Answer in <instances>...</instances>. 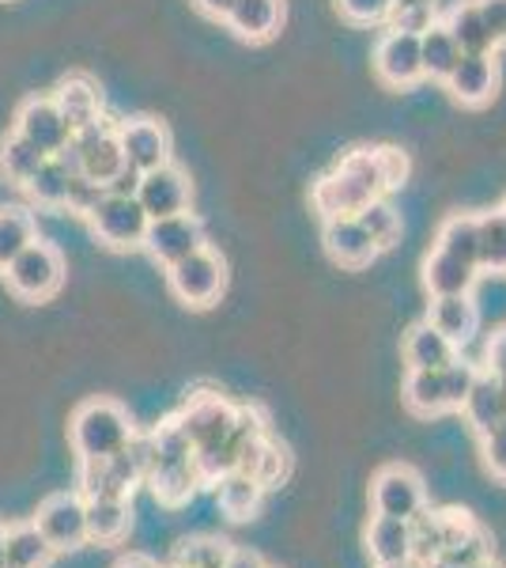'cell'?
<instances>
[{
	"instance_id": "obj_1",
	"label": "cell",
	"mask_w": 506,
	"mask_h": 568,
	"mask_svg": "<svg viewBox=\"0 0 506 568\" xmlns=\"http://www.w3.org/2000/svg\"><path fill=\"white\" fill-rule=\"evenodd\" d=\"M382 194H385V182H382L379 155H374V149H359L352 155H344L340 168L329 171L314 186V209L321 213V220L355 216L359 209H366Z\"/></svg>"
},
{
	"instance_id": "obj_2",
	"label": "cell",
	"mask_w": 506,
	"mask_h": 568,
	"mask_svg": "<svg viewBox=\"0 0 506 568\" xmlns=\"http://www.w3.org/2000/svg\"><path fill=\"white\" fill-rule=\"evenodd\" d=\"M69 436H72V447H76L80 463L87 459H110L114 452H122L133 436V420L117 402L110 398H91L84 406L72 414V425H69Z\"/></svg>"
},
{
	"instance_id": "obj_3",
	"label": "cell",
	"mask_w": 506,
	"mask_h": 568,
	"mask_svg": "<svg viewBox=\"0 0 506 568\" xmlns=\"http://www.w3.org/2000/svg\"><path fill=\"white\" fill-rule=\"evenodd\" d=\"M61 160L69 163L76 175H84L87 182L106 190L110 182L125 171V155H122V144H117V125L95 122V125H87V130L72 133Z\"/></svg>"
},
{
	"instance_id": "obj_4",
	"label": "cell",
	"mask_w": 506,
	"mask_h": 568,
	"mask_svg": "<svg viewBox=\"0 0 506 568\" xmlns=\"http://www.w3.org/2000/svg\"><path fill=\"white\" fill-rule=\"evenodd\" d=\"M0 273H4L8 288H12L20 300H27V304H42V300H50L53 292L61 288L64 258L53 243L34 240V243H27Z\"/></svg>"
},
{
	"instance_id": "obj_5",
	"label": "cell",
	"mask_w": 506,
	"mask_h": 568,
	"mask_svg": "<svg viewBox=\"0 0 506 568\" xmlns=\"http://www.w3.org/2000/svg\"><path fill=\"white\" fill-rule=\"evenodd\" d=\"M167 284L174 300H182L186 307H211L227 284V265L216 251L200 246L189 258L167 265Z\"/></svg>"
},
{
	"instance_id": "obj_6",
	"label": "cell",
	"mask_w": 506,
	"mask_h": 568,
	"mask_svg": "<svg viewBox=\"0 0 506 568\" xmlns=\"http://www.w3.org/2000/svg\"><path fill=\"white\" fill-rule=\"evenodd\" d=\"M87 220H91L95 235L110 246V251H133V246H144L148 213H144L136 197L103 194L95 201V209L87 213Z\"/></svg>"
},
{
	"instance_id": "obj_7",
	"label": "cell",
	"mask_w": 506,
	"mask_h": 568,
	"mask_svg": "<svg viewBox=\"0 0 506 568\" xmlns=\"http://www.w3.org/2000/svg\"><path fill=\"white\" fill-rule=\"evenodd\" d=\"M371 500H374V516L416 519L427 508V489H423V478L412 466L393 463L379 470V478L371 485Z\"/></svg>"
},
{
	"instance_id": "obj_8",
	"label": "cell",
	"mask_w": 506,
	"mask_h": 568,
	"mask_svg": "<svg viewBox=\"0 0 506 568\" xmlns=\"http://www.w3.org/2000/svg\"><path fill=\"white\" fill-rule=\"evenodd\" d=\"M39 535L50 542L53 554L64 549H80L87 542V516H84V497L76 493H53L39 504V516H34Z\"/></svg>"
},
{
	"instance_id": "obj_9",
	"label": "cell",
	"mask_w": 506,
	"mask_h": 568,
	"mask_svg": "<svg viewBox=\"0 0 506 568\" xmlns=\"http://www.w3.org/2000/svg\"><path fill=\"white\" fill-rule=\"evenodd\" d=\"M200 246H208L205 243V224H200L193 213L148 220V232H144V251H148L159 265H174V262L189 258V254L200 251Z\"/></svg>"
},
{
	"instance_id": "obj_10",
	"label": "cell",
	"mask_w": 506,
	"mask_h": 568,
	"mask_svg": "<svg viewBox=\"0 0 506 568\" xmlns=\"http://www.w3.org/2000/svg\"><path fill=\"white\" fill-rule=\"evenodd\" d=\"M235 414L238 409L227 398H219V394H197V398H189L186 406H182V414L174 417V425L186 433L193 452H200V447L219 444V439L231 433Z\"/></svg>"
},
{
	"instance_id": "obj_11",
	"label": "cell",
	"mask_w": 506,
	"mask_h": 568,
	"mask_svg": "<svg viewBox=\"0 0 506 568\" xmlns=\"http://www.w3.org/2000/svg\"><path fill=\"white\" fill-rule=\"evenodd\" d=\"M16 133L27 136L39 152L45 155H61L64 144L72 141V125L64 122V114L58 110V103L50 99H23L20 110H16Z\"/></svg>"
},
{
	"instance_id": "obj_12",
	"label": "cell",
	"mask_w": 506,
	"mask_h": 568,
	"mask_svg": "<svg viewBox=\"0 0 506 568\" xmlns=\"http://www.w3.org/2000/svg\"><path fill=\"white\" fill-rule=\"evenodd\" d=\"M189 197H193V190H189L186 171L174 168V163L144 171L141 186H136V201H141V209L148 213V220L189 213Z\"/></svg>"
},
{
	"instance_id": "obj_13",
	"label": "cell",
	"mask_w": 506,
	"mask_h": 568,
	"mask_svg": "<svg viewBox=\"0 0 506 568\" xmlns=\"http://www.w3.org/2000/svg\"><path fill=\"white\" fill-rule=\"evenodd\" d=\"M117 144H122L125 168L141 171V175L171 163V133L155 118H133V122L117 125Z\"/></svg>"
},
{
	"instance_id": "obj_14",
	"label": "cell",
	"mask_w": 506,
	"mask_h": 568,
	"mask_svg": "<svg viewBox=\"0 0 506 568\" xmlns=\"http://www.w3.org/2000/svg\"><path fill=\"white\" fill-rule=\"evenodd\" d=\"M374 72L382 77V84L390 88H412L423 80L420 65V34L409 31H385L379 50H374Z\"/></svg>"
},
{
	"instance_id": "obj_15",
	"label": "cell",
	"mask_w": 506,
	"mask_h": 568,
	"mask_svg": "<svg viewBox=\"0 0 506 568\" xmlns=\"http://www.w3.org/2000/svg\"><path fill=\"white\" fill-rule=\"evenodd\" d=\"M446 88L465 106L492 103V95L499 91V61H495V53H462L457 69L446 77Z\"/></svg>"
},
{
	"instance_id": "obj_16",
	"label": "cell",
	"mask_w": 506,
	"mask_h": 568,
	"mask_svg": "<svg viewBox=\"0 0 506 568\" xmlns=\"http://www.w3.org/2000/svg\"><path fill=\"white\" fill-rule=\"evenodd\" d=\"M321 243H326L329 258L344 270H363L379 258V246H374L371 235L363 232L355 216H337V220H326V232H321Z\"/></svg>"
},
{
	"instance_id": "obj_17",
	"label": "cell",
	"mask_w": 506,
	"mask_h": 568,
	"mask_svg": "<svg viewBox=\"0 0 506 568\" xmlns=\"http://www.w3.org/2000/svg\"><path fill=\"white\" fill-rule=\"evenodd\" d=\"M53 103H58V110L64 114V122L72 125V133L103 122V91H99L95 80L84 77V72L64 77L58 91H53Z\"/></svg>"
},
{
	"instance_id": "obj_18",
	"label": "cell",
	"mask_w": 506,
	"mask_h": 568,
	"mask_svg": "<svg viewBox=\"0 0 506 568\" xmlns=\"http://www.w3.org/2000/svg\"><path fill=\"white\" fill-rule=\"evenodd\" d=\"M238 470L250 474V478L261 485L265 493L272 489V485H280L288 478L291 470V455L283 452V444H276V439L265 433V436H254L242 444V455H238Z\"/></svg>"
},
{
	"instance_id": "obj_19",
	"label": "cell",
	"mask_w": 506,
	"mask_h": 568,
	"mask_svg": "<svg viewBox=\"0 0 506 568\" xmlns=\"http://www.w3.org/2000/svg\"><path fill=\"white\" fill-rule=\"evenodd\" d=\"M476 277H481V270L473 262L454 258L438 246L423 262V284H427L431 296H473Z\"/></svg>"
},
{
	"instance_id": "obj_20",
	"label": "cell",
	"mask_w": 506,
	"mask_h": 568,
	"mask_svg": "<svg viewBox=\"0 0 506 568\" xmlns=\"http://www.w3.org/2000/svg\"><path fill=\"white\" fill-rule=\"evenodd\" d=\"M427 323L446 337L450 345H468L481 326V311H476L473 296H431V315Z\"/></svg>"
},
{
	"instance_id": "obj_21",
	"label": "cell",
	"mask_w": 506,
	"mask_h": 568,
	"mask_svg": "<svg viewBox=\"0 0 506 568\" xmlns=\"http://www.w3.org/2000/svg\"><path fill=\"white\" fill-rule=\"evenodd\" d=\"M224 20L238 39L265 42V39H272L276 27L283 20V0H235Z\"/></svg>"
},
{
	"instance_id": "obj_22",
	"label": "cell",
	"mask_w": 506,
	"mask_h": 568,
	"mask_svg": "<svg viewBox=\"0 0 506 568\" xmlns=\"http://www.w3.org/2000/svg\"><path fill=\"white\" fill-rule=\"evenodd\" d=\"M462 414H465L468 425H473V433H476V436L492 433V428L506 417V394H503L499 379H495L492 372H481V375H476V383H473V390H468Z\"/></svg>"
},
{
	"instance_id": "obj_23",
	"label": "cell",
	"mask_w": 506,
	"mask_h": 568,
	"mask_svg": "<svg viewBox=\"0 0 506 568\" xmlns=\"http://www.w3.org/2000/svg\"><path fill=\"white\" fill-rule=\"evenodd\" d=\"M404 361H409V372H435L457 361V345H450L431 323H420L404 337Z\"/></svg>"
},
{
	"instance_id": "obj_24",
	"label": "cell",
	"mask_w": 506,
	"mask_h": 568,
	"mask_svg": "<svg viewBox=\"0 0 506 568\" xmlns=\"http://www.w3.org/2000/svg\"><path fill=\"white\" fill-rule=\"evenodd\" d=\"M366 554L374 557V565L409 561V557H412V527H409V519L374 516L371 524H366Z\"/></svg>"
},
{
	"instance_id": "obj_25",
	"label": "cell",
	"mask_w": 506,
	"mask_h": 568,
	"mask_svg": "<svg viewBox=\"0 0 506 568\" xmlns=\"http://www.w3.org/2000/svg\"><path fill=\"white\" fill-rule=\"evenodd\" d=\"M84 516H87V542L99 546H114L128 535V500L125 497H95L84 500Z\"/></svg>"
},
{
	"instance_id": "obj_26",
	"label": "cell",
	"mask_w": 506,
	"mask_h": 568,
	"mask_svg": "<svg viewBox=\"0 0 506 568\" xmlns=\"http://www.w3.org/2000/svg\"><path fill=\"white\" fill-rule=\"evenodd\" d=\"M216 500H219V508H224L227 519L246 524V519H254L257 508H261L265 489L250 478V474L231 470V474H224V478L216 481Z\"/></svg>"
},
{
	"instance_id": "obj_27",
	"label": "cell",
	"mask_w": 506,
	"mask_h": 568,
	"mask_svg": "<svg viewBox=\"0 0 506 568\" xmlns=\"http://www.w3.org/2000/svg\"><path fill=\"white\" fill-rule=\"evenodd\" d=\"M462 61V45L454 42V34L446 31V23H431L427 31H420V65L423 77L431 80H443L457 69Z\"/></svg>"
},
{
	"instance_id": "obj_28",
	"label": "cell",
	"mask_w": 506,
	"mask_h": 568,
	"mask_svg": "<svg viewBox=\"0 0 506 568\" xmlns=\"http://www.w3.org/2000/svg\"><path fill=\"white\" fill-rule=\"evenodd\" d=\"M72 182H76V171L69 168V163L61 160V155H45L42 160V168L34 171L31 179H27V194H31L39 205L45 209H61V205H69V190H72Z\"/></svg>"
},
{
	"instance_id": "obj_29",
	"label": "cell",
	"mask_w": 506,
	"mask_h": 568,
	"mask_svg": "<svg viewBox=\"0 0 506 568\" xmlns=\"http://www.w3.org/2000/svg\"><path fill=\"white\" fill-rule=\"evenodd\" d=\"M152 493L159 497L163 504H171V508H178V504H186L193 493L200 489V478H197V466L189 463H167V466H152L148 478Z\"/></svg>"
},
{
	"instance_id": "obj_30",
	"label": "cell",
	"mask_w": 506,
	"mask_h": 568,
	"mask_svg": "<svg viewBox=\"0 0 506 568\" xmlns=\"http://www.w3.org/2000/svg\"><path fill=\"white\" fill-rule=\"evenodd\" d=\"M412 527V561L416 565H435L446 549V527H450V511H427L423 508L416 519H409Z\"/></svg>"
},
{
	"instance_id": "obj_31",
	"label": "cell",
	"mask_w": 506,
	"mask_h": 568,
	"mask_svg": "<svg viewBox=\"0 0 506 568\" xmlns=\"http://www.w3.org/2000/svg\"><path fill=\"white\" fill-rule=\"evenodd\" d=\"M443 23H446V31L454 34V42L462 45V53H495V42H492V34H487V27L481 20L476 0H462V4H457Z\"/></svg>"
},
{
	"instance_id": "obj_32",
	"label": "cell",
	"mask_w": 506,
	"mask_h": 568,
	"mask_svg": "<svg viewBox=\"0 0 506 568\" xmlns=\"http://www.w3.org/2000/svg\"><path fill=\"white\" fill-rule=\"evenodd\" d=\"M404 406H409L416 417L450 414V409H446V390H443V368L409 372V379H404Z\"/></svg>"
},
{
	"instance_id": "obj_33",
	"label": "cell",
	"mask_w": 506,
	"mask_h": 568,
	"mask_svg": "<svg viewBox=\"0 0 506 568\" xmlns=\"http://www.w3.org/2000/svg\"><path fill=\"white\" fill-rule=\"evenodd\" d=\"M50 557H53V549L34 524L12 527L4 535V568H45Z\"/></svg>"
},
{
	"instance_id": "obj_34",
	"label": "cell",
	"mask_w": 506,
	"mask_h": 568,
	"mask_svg": "<svg viewBox=\"0 0 506 568\" xmlns=\"http://www.w3.org/2000/svg\"><path fill=\"white\" fill-rule=\"evenodd\" d=\"M42 160H45V152H39L20 133H12V136L0 141V179L12 182V186H27V179L42 168Z\"/></svg>"
},
{
	"instance_id": "obj_35",
	"label": "cell",
	"mask_w": 506,
	"mask_h": 568,
	"mask_svg": "<svg viewBox=\"0 0 506 568\" xmlns=\"http://www.w3.org/2000/svg\"><path fill=\"white\" fill-rule=\"evenodd\" d=\"M476 243H481V216H465V213L443 220L438 240H435L438 251L454 254V258H462V262H473V265H476Z\"/></svg>"
},
{
	"instance_id": "obj_36",
	"label": "cell",
	"mask_w": 506,
	"mask_h": 568,
	"mask_svg": "<svg viewBox=\"0 0 506 568\" xmlns=\"http://www.w3.org/2000/svg\"><path fill=\"white\" fill-rule=\"evenodd\" d=\"M27 243H34V216L20 205H4L0 209V270H4Z\"/></svg>"
},
{
	"instance_id": "obj_37",
	"label": "cell",
	"mask_w": 506,
	"mask_h": 568,
	"mask_svg": "<svg viewBox=\"0 0 506 568\" xmlns=\"http://www.w3.org/2000/svg\"><path fill=\"white\" fill-rule=\"evenodd\" d=\"M355 220H359V224H363V232L371 235L379 251H390V246L401 240V213L390 205V201L374 197L366 209H359Z\"/></svg>"
},
{
	"instance_id": "obj_38",
	"label": "cell",
	"mask_w": 506,
	"mask_h": 568,
	"mask_svg": "<svg viewBox=\"0 0 506 568\" xmlns=\"http://www.w3.org/2000/svg\"><path fill=\"white\" fill-rule=\"evenodd\" d=\"M487 557H492V535H487V530L473 519V524H468L462 535L446 546V554L438 557V561L450 565V568H473V565L487 561Z\"/></svg>"
},
{
	"instance_id": "obj_39",
	"label": "cell",
	"mask_w": 506,
	"mask_h": 568,
	"mask_svg": "<svg viewBox=\"0 0 506 568\" xmlns=\"http://www.w3.org/2000/svg\"><path fill=\"white\" fill-rule=\"evenodd\" d=\"M231 557V542L224 538H182L174 546V568H224Z\"/></svg>"
},
{
	"instance_id": "obj_40",
	"label": "cell",
	"mask_w": 506,
	"mask_h": 568,
	"mask_svg": "<svg viewBox=\"0 0 506 568\" xmlns=\"http://www.w3.org/2000/svg\"><path fill=\"white\" fill-rule=\"evenodd\" d=\"M476 270H484V273H506V220H503L499 213L481 216Z\"/></svg>"
},
{
	"instance_id": "obj_41",
	"label": "cell",
	"mask_w": 506,
	"mask_h": 568,
	"mask_svg": "<svg viewBox=\"0 0 506 568\" xmlns=\"http://www.w3.org/2000/svg\"><path fill=\"white\" fill-rule=\"evenodd\" d=\"M152 452H155V463L152 466H167V463H189L193 459V444L186 439L178 425H174V417L167 425H159L152 433Z\"/></svg>"
},
{
	"instance_id": "obj_42",
	"label": "cell",
	"mask_w": 506,
	"mask_h": 568,
	"mask_svg": "<svg viewBox=\"0 0 506 568\" xmlns=\"http://www.w3.org/2000/svg\"><path fill=\"white\" fill-rule=\"evenodd\" d=\"M476 375H481V368H476V364H465L462 356H457V361H450L443 368V390H446V409H450V414H457V409L465 406Z\"/></svg>"
},
{
	"instance_id": "obj_43",
	"label": "cell",
	"mask_w": 506,
	"mask_h": 568,
	"mask_svg": "<svg viewBox=\"0 0 506 568\" xmlns=\"http://www.w3.org/2000/svg\"><path fill=\"white\" fill-rule=\"evenodd\" d=\"M481 455H484L487 474L506 485V417L492 428V433L481 436Z\"/></svg>"
},
{
	"instance_id": "obj_44",
	"label": "cell",
	"mask_w": 506,
	"mask_h": 568,
	"mask_svg": "<svg viewBox=\"0 0 506 568\" xmlns=\"http://www.w3.org/2000/svg\"><path fill=\"white\" fill-rule=\"evenodd\" d=\"M337 8L352 23H382V20H390V0H337Z\"/></svg>"
},
{
	"instance_id": "obj_45",
	"label": "cell",
	"mask_w": 506,
	"mask_h": 568,
	"mask_svg": "<svg viewBox=\"0 0 506 568\" xmlns=\"http://www.w3.org/2000/svg\"><path fill=\"white\" fill-rule=\"evenodd\" d=\"M431 23H438L435 4H416V8H401V12H390V27H393V31L420 34V31H427Z\"/></svg>"
},
{
	"instance_id": "obj_46",
	"label": "cell",
	"mask_w": 506,
	"mask_h": 568,
	"mask_svg": "<svg viewBox=\"0 0 506 568\" xmlns=\"http://www.w3.org/2000/svg\"><path fill=\"white\" fill-rule=\"evenodd\" d=\"M374 155H379L385 190L404 186V179H409V160H404V152H397V149H374Z\"/></svg>"
},
{
	"instance_id": "obj_47",
	"label": "cell",
	"mask_w": 506,
	"mask_h": 568,
	"mask_svg": "<svg viewBox=\"0 0 506 568\" xmlns=\"http://www.w3.org/2000/svg\"><path fill=\"white\" fill-rule=\"evenodd\" d=\"M476 8H481V20L492 34L495 50H499V45H506V0H476Z\"/></svg>"
},
{
	"instance_id": "obj_48",
	"label": "cell",
	"mask_w": 506,
	"mask_h": 568,
	"mask_svg": "<svg viewBox=\"0 0 506 568\" xmlns=\"http://www.w3.org/2000/svg\"><path fill=\"white\" fill-rule=\"evenodd\" d=\"M103 194H106L103 186H95V182H87L84 175H76V182H72V190H69V209H72V213H80V216H87Z\"/></svg>"
},
{
	"instance_id": "obj_49",
	"label": "cell",
	"mask_w": 506,
	"mask_h": 568,
	"mask_svg": "<svg viewBox=\"0 0 506 568\" xmlns=\"http://www.w3.org/2000/svg\"><path fill=\"white\" fill-rule=\"evenodd\" d=\"M487 372L495 375V379H506V326L495 329L492 342H487Z\"/></svg>"
},
{
	"instance_id": "obj_50",
	"label": "cell",
	"mask_w": 506,
	"mask_h": 568,
	"mask_svg": "<svg viewBox=\"0 0 506 568\" xmlns=\"http://www.w3.org/2000/svg\"><path fill=\"white\" fill-rule=\"evenodd\" d=\"M136 186H141V171L125 168L122 175H117L114 182L106 186V194H122V197H136Z\"/></svg>"
},
{
	"instance_id": "obj_51",
	"label": "cell",
	"mask_w": 506,
	"mask_h": 568,
	"mask_svg": "<svg viewBox=\"0 0 506 568\" xmlns=\"http://www.w3.org/2000/svg\"><path fill=\"white\" fill-rule=\"evenodd\" d=\"M193 4H197V12L208 16V20H224V16L231 12L235 0H193Z\"/></svg>"
},
{
	"instance_id": "obj_52",
	"label": "cell",
	"mask_w": 506,
	"mask_h": 568,
	"mask_svg": "<svg viewBox=\"0 0 506 568\" xmlns=\"http://www.w3.org/2000/svg\"><path fill=\"white\" fill-rule=\"evenodd\" d=\"M224 568H265L261 557L250 554V549H231V557H227Z\"/></svg>"
},
{
	"instance_id": "obj_53",
	"label": "cell",
	"mask_w": 506,
	"mask_h": 568,
	"mask_svg": "<svg viewBox=\"0 0 506 568\" xmlns=\"http://www.w3.org/2000/svg\"><path fill=\"white\" fill-rule=\"evenodd\" d=\"M114 568H159L152 561V557H144V554H128V557H122Z\"/></svg>"
},
{
	"instance_id": "obj_54",
	"label": "cell",
	"mask_w": 506,
	"mask_h": 568,
	"mask_svg": "<svg viewBox=\"0 0 506 568\" xmlns=\"http://www.w3.org/2000/svg\"><path fill=\"white\" fill-rule=\"evenodd\" d=\"M416 4H435V0H390V12H401V8H416Z\"/></svg>"
},
{
	"instance_id": "obj_55",
	"label": "cell",
	"mask_w": 506,
	"mask_h": 568,
	"mask_svg": "<svg viewBox=\"0 0 506 568\" xmlns=\"http://www.w3.org/2000/svg\"><path fill=\"white\" fill-rule=\"evenodd\" d=\"M374 568H423V565H416V561L409 557V561H390V565H374Z\"/></svg>"
},
{
	"instance_id": "obj_56",
	"label": "cell",
	"mask_w": 506,
	"mask_h": 568,
	"mask_svg": "<svg viewBox=\"0 0 506 568\" xmlns=\"http://www.w3.org/2000/svg\"><path fill=\"white\" fill-rule=\"evenodd\" d=\"M4 535H8V530L0 527V568H4Z\"/></svg>"
},
{
	"instance_id": "obj_57",
	"label": "cell",
	"mask_w": 506,
	"mask_h": 568,
	"mask_svg": "<svg viewBox=\"0 0 506 568\" xmlns=\"http://www.w3.org/2000/svg\"><path fill=\"white\" fill-rule=\"evenodd\" d=\"M473 568H503V565H495L492 557H487V561H481V565H473Z\"/></svg>"
},
{
	"instance_id": "obj_58",
	"label": "cell",
	"mask_w": 506,
	"mask_h": 568,
	"mask_svg": "<svg viewBox=\"0 0 506 568\" xmlns=\"http://www.w3.org/2000/svg\"><path fill=\"white\" fill-rule=\"evenodd\" d=\"M499 216L506 220V201H503V205H499Z\"/></svg>"
},
{
	"instance_id": "obj_59",
	"label": "cell",
	"mask_w": 506,
	"mask_h": 568,
	"mask_svg": "<svg viewBox=\"0 0 506 568\" xmlns=\"http://www.w3.org/2000/svg\"><path fill=\"white\" fill-rule=\"evenodd\" d=\"M499 387H503V394H506V379H499Z\"/></svg>"
}]
</instances>
